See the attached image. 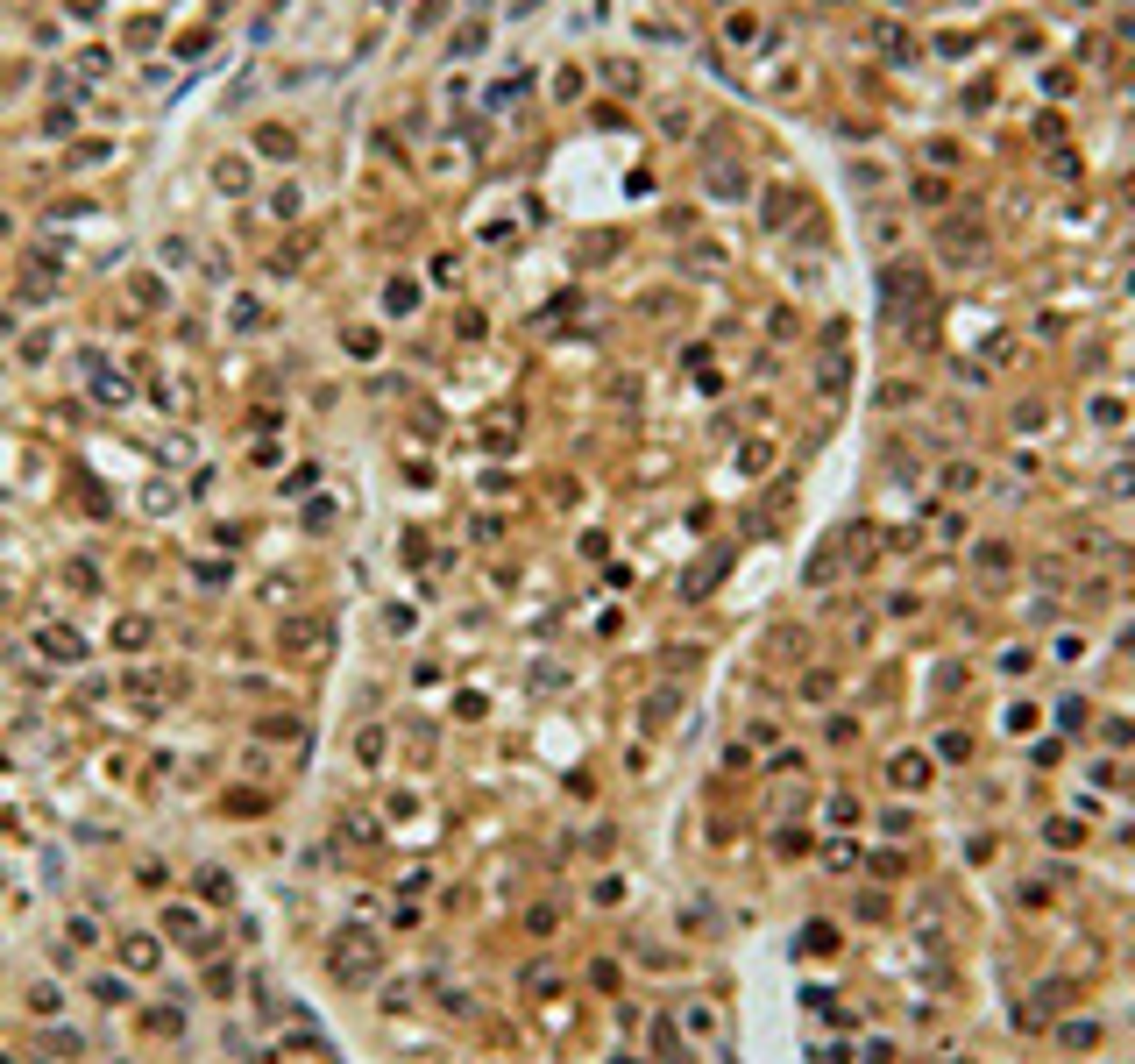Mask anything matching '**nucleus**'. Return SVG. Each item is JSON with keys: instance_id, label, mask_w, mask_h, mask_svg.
I'll use <instances>...</instances> for the list:
<instances>
[{"instance_id": "obj_12", "label": "nucleus", "mask_w": 1135, "mask_h": 1064, "mask_svg": "<svg viewBox=\"0 0 1135 1064\" xmlns=\"http://www.w3.org/2000/svg\"><path fill=\"white\" fill-rule=\"evenodd\" d=\"M1050 653H1057V660H1064V668H1079V660H1086V639H1079V632H1064V639H1057V646H1050Z\"/></svg>"}, {"instance_id": "obj_5", "label": "nucleus", "mask_w": 1135, "mask_h": 1064, "mask_svg": "<svg viewBox=\"0 0 1135 1064\" xmlns=\"http://www.w3.org/2000/svg\"><path fill=\"white\" fill-rule=\"evenodd\" d=\"M880 830H887V838H909V830H916V809H909V802H887V809H880Z\"/></svg>"}, {"instance_id": "obj_4", "label": "nucleus", "mask_w": 1135, "mask_h": 1064, "mask_svg": "<svg viewBox=\"0 0 1135 1064\" xmlns=\"http://www.w3.org/2000/svg\"><path fill=\"white\" fill-rule=\"evenodd\" d=\"M1037 724H1043V710H1037V702H1008V717H1001V731H1015V738H1029Z\"/></svg>"}, {"instance_id": "obj_16", "label": "nucleus", "mask_w": 1135, "mask_h": 1064, "mask_svg": "<svg viewBox=\"0 0 1135 1064\" xmlns=\"http://www.w3.org/2000/svg\"><path fill=\"white\" fill-rule=\"evenodd\" d=\"M1122 646H1129V653H1135V625H1129V632H1122Z\"/></svg>"}, {"instance_id": "obj_15", "label": "nucleus", "mask_w": 1135, "mask_h": 1064, "mask_svg": "<svg viewBox=\"0 0 1135 1064\" xmlns=\"http://www.w3.org/2000/svg\"><path fill=\"white\" fill-rule=\"evenodd\" d=\"M1029 760H1037V767H1057V760H1064V738H1043V745L1029 753Z\"/></svg>"}, {"instance_id": "obj_8", "label": "nucleus", "mask_w": 1135, "mask_h": 1064, "mask_svg": "<svg viewBox=\"0 0 1135 1064\" xmlns=\"http://www.w3.org/2000/svg\"><path fill=\"white\" fill-rule=\"evenodd\" d=\"M164 937H199V908H164Z\"/></svg>"}, {"instance_id": "obj_10", "label": "nucleus", "mask_w": 1135, "mask_h": 1064, "mask_svg": "<svg viewBox=\"0 0 1135 1064\" xmlns=\"http://www.w3.org/2000/svg\"><path fill=\"white\" fill-rule=\"evenodd\" d=\"M802 951H838V923H809V937H802Z\"/></svg>"}, {"instance_id": "obj_2", "label": "nucleus", "mask_w": 1135, "mask_h": 1064, "mask_svg": "<svg viewBox=\"0 0 1135 1064\" xmlns=\"http://www.w3.org/2000/svg\"><path fill=\"white\" fill-rule=\"evenodd\" d=\"M937 760H944V767H965V760H972V731H965V724L937 731Z\"/></svg>"}, {"instance_id": "obj_14", "label": "nucleus", "mask_w": 1135, "mask_h": 1064, "mask_svg": "<svg viewBox=\"0 0 1135 1064\" xmlns=\"http://www.w3.org/2000/svg\"><path fill=\"white\" fill-rule=\"evenodd\" d=\"M802 688H809V702H824V695H838V675H824V668H816V675L802 681Z\"/></svg>"}, {"instance_id": "obj_11", "label": "nucleus", "mask_w": 1135, "mask_h": 1064, "mask_svg": "<svg viewBox=\"0 0 1135 1064\" xmlns=\"http://www.w3.org/2000/svg\"><path fill=\"white\" fill-rule=\"evenodd\" d=\"M909 872V859L901 852H873V880H901Z\"/></svg>"}, {"instance_id": "obj_7", "label": "nucleus", "mask_w": 1135, "mask_h": 1064, "mask_svg": "<svg viewBox=\"0 0 1135 1064\" xmlns=\"http://www.w3.org/2000/svg\"><path fill=\"white\" fill-rule=\"evenodd\" d=\"M824 823H831V830H851V823H858V802H851V795H831V802H824Z\"/></svg>"}, {"instance_id": "obj_1", "label": "nucleus", "mask_w": 1135, "mask_h": 1064, "mask_svg": "<svg viewBox=\"0 0 1135 1064\" xmlns=\"http://www.w3.org/2000/svg\"><path fill=\"white\" fill-rule=\"evenodd\" d=\"M36 646H43V660H57V668H79V660H86V639H79V632H64V625H43V632H36Z\"/></svg>"}, {"instance_id": "obj_13", "label": "nucleus", "mask_w": 1135, "mask_h": 1064, "mask_svg": "<svg viewBox=\"0 0 1135 1064\" xmlns=\"http://www.w3.org/2000/svg\"><path fill=\"white\" fill-rule=\"evenodd\" d=\"M355 753H363V767H383V731H363Z\"/></svg>"}, {"instance_id": "obj_17", "label": "nucleus", "mask_w": 1135, "mask_h": 1064, "mask_svg": "<svg viewBox=\"0 0 1135 1064\" xmlns=\"http://www.w3.org/2000/svg\"><path fill=\"white\" fill-rule=\"evenodd\" d=\"M951 1064H972V1058H951Z\"/></svg>"}, {"instance_id": "obj_9", "label": "nucleus", "mask_w": 1135, "mask_h": 1064, "mask_svg": "<svg viewBox=\"0 0 1135 1064\" xmlns=\"http://www.w3.org/2000/svg\"><path fill=\"white\" fill-rule=\"evenodd\" d=\"M121 958H128L135 972H149V966H157V944H149V937H128V944H121Z\"/></svg>"}, {"instance_id": "obj_3", "label": "nucleus", "mask_w": 1135, "mask_h": 1064, "mask_svg": "<svg viewBox=\"0 0 1135 1064\" xmlns=\"http://www.w3.org/2000/svg\"><path fill=\"white\" fill-rule=\"evenodd\" d=\"M1057 1043L1086 1058V1051H1100V1022H1064V1029H1057Z\"/></svg>"}, {"instance_id": "obj_6", "label": "nucleus", "mask_w": 1135, "mask_h": 1064, "mask_svg": "<svg viewBox=\"0 0 1135 1064\" xmlns=\"http://www.w3.org/2000/svg\"><path fill=\"white\" fill-rule=\"evenodd\" d=\"M894 780H901V787H923V780H930L923 753H894Z\"/></svg>"}]
</instances>
